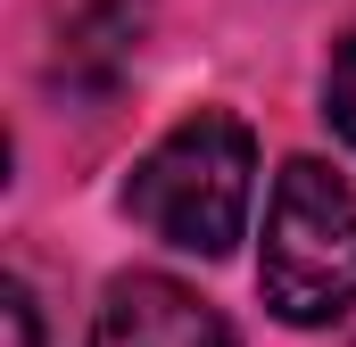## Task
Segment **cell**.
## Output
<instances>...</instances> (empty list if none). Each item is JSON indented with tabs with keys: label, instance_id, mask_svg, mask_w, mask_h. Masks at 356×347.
<instances>
[{
	"label": "cell",
	"instance_id": "6da1fadb",
	"mask_svg": "<svg viewBox=\"0 0 356 347\" xmlns=\"http://www.w3.org/2000/svg\"><path fill=\"white\" fill-rule=\"evenodd\" d=\"M249 198H257V133L224 108L182 116L124 182V215L182 257H224L249 232Z\"/></svg>",
	"mask_w": 356,
	"mask_h": 347
},
{
	"label": "cell",
	"instance_id": "7a4b0ae2",
	"mask_svg": "<svg viewBox=\"0 0 356 347\" xmlns=\"http://www.w3.org/2000/svg\"><path fill=\"white\" fill-rule=\"evenodd\" d=\"M257 289L290 331H323L356 306V190L323 158H290L273 174Z\"/></svg>",
	"mask_w": 356,
	"mask_h": 347
},
{
	"label": "cell",
	"instance_id": "3957f363",
	"mask_svg": "<svg viewBox=\"0 0 356 347\" xmlns=\"http://www.w3.org/2000/svg\"><path fill=\"white\" fill-rule=\"evenodd\" d=\"M91 347H241V339L199 289H182L166 273H124L108 281L91 314Z\"/></svg>",
	"mask_w": 356,
	"mask_h": 347
},
{
	"label": "cell",
	"instance_id": "277c9868",
	"mask_svg": "<svg viewBox=\"0 0 356 347\" xmlns=\"http://www.w3.org/2000/svg\"><path fill=\"white\" fill-rule=\"evenodd\" d=\"M323 116H332V133L356 149V25L332 42V67H323Z\"/></svg>",
	"mask_w": 356,
	"mask_h": 347
},
{
	"label": "cell",
	"instance_id": "5b68a950",
	"mask_svg": "<svg viewBox=\"0 0 356 347\" xmlns=\"http://www.w3.org/2000/svg\"><path fill=\"white\" fill-rule=\"evenodd\" d=\"M0 323H8V347H42V314L25 281H0Z\"/></svg>",
	"mask_w": 356,
	"mask_h": 347
}]
</instances>
